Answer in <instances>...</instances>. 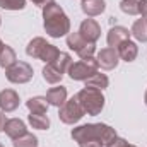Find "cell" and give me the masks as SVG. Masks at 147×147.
Wrapping results in <instances>:
<instances>
[{
  "instance_id": "6da1fadb",
  "label": "cell",
  "mask_w": 147,
  "mask_h": 147,
  "mask_svg": "<svg viewBox=\"0 0 147 147\" xmlns=\"http://www.w3.org/2000/svg\"><path fill=\"white\" fill-rule=\"evenodd\" d=\"M72 139L77 144L87 142V140H98L103 144V147H110L118 139V135L115 128H111L106 123H87V125H80L74 128Z\"/></svg>"
},
{
  "instance_id": "7a4b0ae2",
  "label": "cell",
  "mask_w": 147,
  "mask_h": 147,
  "mask_svg": "<svg viewBox=\"0 0 147 147\" xmlns=\"http://www.w3.org/2000/svg\"><path fill=\"white\" fill-rule=\"evenodd\" d=\"M43 26L46 34L51 38H62L70 33V21L63 9L55 2L43 7Z\"/></svg>"
},
{
  "instance_id": "3957f363",
  "label": "cell",
  "mask_w": 147,
  "mask_h": 147,
  "mask_svg": "<svg viewBox=\"0 0 147 147\" xmlns=\"http://www.w3.org/2000/svg\"><path fill=\"white\" fill-rule=\"evenodd\" d=\"M79 105L82 106L84 113L91 115V116H96L99 115L103 108H105V96L99 89H94V87H84L82 91H79L75 94Z\"/></svg>"
},
{
  "instance_id": "277c9868",
  "label": "cell",
  "mask_w": 147,
  "mask_h": 147,
  "mask_svg": "<svg viewBox=\"0 0 147 147\" xmlns=\"http://www.w3.org/2000/svg\"><path fill=\"white\" fill-rule=\"evenodd\" d=\"M26 53L33 58H38V60H43L45 63H50L53 60L58 58V55L62 53L55 45H50L46 39L43 38H34L29 41V45L26 46Z\"/></svg>"
},
{
  "instance_id": "5b68a950",
  "label": "cell",
  "mask_w": 147,
  "mask_h": 147,
  "mask_svg": "<svg viewBox=\"0 0 147 147\" xmlns=\"http://www.w3.org/2000/svg\"><path fill=\"white\" fill-rule=\"evenodd\" d=\"M70 63H72L70 55L62 51L57 60H53V62H50V63L45 65V69H43V77H45V80H46L48 84H58V82L62 80L63 74L69 70Z\"/></svg>"
},
{
  "instance_id": "8992f818",
  "label": "cell",
  "mask_w": 147,
  "mask_h": 147,
  "mask_svg": "<svg viewBox=\"0 0 147 147\" xmlns=\"http://www.w3.org/2000/svg\"><path fill=\"white\" fill-rule=\"evenodd\" d=\"M98 67H99L98 60L92 58V57H89V58H84L80 62L70 63L67 74H69V77L72 80H87L91 75H94V74L98 72Z\"/></svg>"
},
{
  "instance_id": "52a82bcc",
  "label": "cell",
  "mask_w": 147,
  "mask_h": 147,
  "mask_svg": "<svg viewBox=\"0 0 147 147\" xmlns=\"http://www.w3.org/2000/svg\"><path fill=\"white\" fill-rule=\"evenodd\" d=\"M67 46L70 50H74L82 60L92 57L94 51H96V45L94 43H89L87 39H84V38L80 36V33H70L67 36Z\"/></svg>"
},
{
  "instance_id": "ba28073f",
  "label": "cell",
  "mask_w": 147,
  "mask_h": 147,
  "mask_svg": "<svg viewBox=\"0 0 147 147\" xmlns=\"http://www.w3.org/2000/svg\"><path fill=\"white\" fill-rule=\"evenodd\" d=\"M84 115H86V113H84V110H82V106L79 105V101H77L75 96H74L72 99L65 101V103L60 106V111H58L60 120H62L63 123H67V125L77 123Z\"/></svg>"
},
{
  "instance_id": "9c48e42d",
  "label": "cell",
  "mask_w": 147,
  "mask_h": 147,
  "mask_svg": "<svg viewBox=\"0 0 147 147\" xmlns=\"http://www.w3.org/2000/svg\"><path fill=\"white\" fill-rule=\"evenodd\" d=\"M7 80L12 84H26L33 79V67L26 62H16L12 67L7 69Z\"/></svg>"
},
{
  "instance_id": "30bf717a",
  "label": "cell",
  "mask_w": 147,
  "mask_h": 147,
  "mask_svg": "<svg viewBox=\"0 0 147 147\" xmlns=\"http://www.w3.org/2000/svg\"><path fill=\"white\" fill-rule=\"evenodd\" d=\"M98 65L105 70H113L118 62H120V57H118V51L116 48H103L99 53H98Z\"/></svg>"
},
{
  "instance_id": "8fae6325",
  "label": "cell",
  "mask_w": 147,
  "mask_h": 147,
  "mask_svg": "<svg viewBox=\"0 0 147 147\" xmlns=\"http://www.w3.org/2000/svg\"><path fill=\"white\" fill-rule=\"evenodd\" d=\"M79 33L84 39H87L89 43H96L99 36H101V28L99 24L94 21V19H84L80 22V28H79Z\"/></svg>"
},
{
  "instance_id": "7c38bea8",
  "label": "cell",
  "mask_w": 147,
  "mask_h": 147,
  "mask_svg": "<svg viewBox=\"0 0 147 147\" xmlns=\"http://www.w3.org/2000/svg\"><path fill=\"white\" fill-rule=\"evenodd\" d=\"M19 106V94L14 89H3L0 91V110L3 113L17 110Z\"/></svg>"
},
{
  "instance_id": "4fadbf2b",
  "label": "cell",
  "mask_w": 147,
  "mask_h": 147,
  "mask_svg": "<svg viewBox=\"0 0 147 147\" xmlns=\"http://www.w3.org/2000/svg\"><path fill=\"white\" fill-rule=\"evenodd\" d=\"M3 132H5L12 140H16V139H19V137H22L24 134H28V128H26V123H24L22 120H19V118H10V120L5 121Z\"/></svg>"
},
{
  "instance_id": "5bb4252c",
  "label": "cell",
  "mask_w": 147,
  "mask_h": 147,
  "mask_svg": "<svg viewBox=\"0 0 147 147\" xmlns=\"http://www.w3.org/2000/svg\"><path fill=\"white\" fill-rule=\"evenodd\" d=\"M116 51H118V57H120L121 60H125V62H134V60L137 58V55H139V46H137L134 41L127 39V41H123V43H120V45L116 46Z\"/></svg>"
},
{
  "instance_id": "9a60e30c",
  "label": "cell",
  "mask_w": 147,
  "mask_h": 147,
  "mask_svg": "<svg viewBox=\"0 0 147 147\" xmlns=\"http://www.w3.org/2000/svg\"><path fill=\"white\" fill-rule=\"evenodd\" d=\"M127 39H130V33H128V29L123 28V26H115V28H111L110 31H108V38H106L110 48H116L120 43H123V41H127Z\"/></svg>"
},
{
  "instance_id": "2e32d148",
  "label": "cell",
  "mask_w": 147,
  "mask_h": 147,
  "mask_svg": "<svg viewBox=\"0 0 147 147\" xmlns=\"http://www.w3.org/2000/svg\"><path fill=\"white\" fill-rule=\"evenodd\" d=\"M46 101L50 106H57L60 108L65 101H67V89L63 86L60 87H51L48 92H46Z\"/></svg>"
},
{
  "instance_id": "e0dca14e",
  "label": "cell",
  "mask_w": 147,
  "mask_h": 147,
  "mask_svg": "<svg viewBox=\"0 0 147 147\" xmlns=\"http://www.w3.org/2000/svg\"><path fill=\"white\" fill-rule=\"evenodd\" d=\"M106 9V2L105 0H82V10L84 14L94 17V16H99L101 12H105Z\"/></svg>"
},
{
  "instance_id": "ac0fdd59",
  "label": "cell",
  "mask_w": 147,
  "mask_h": 147,
  "mask_svg": "<svg viewBox=\"0 0 147 147\" xmlns=\"http://www.w3.org/2000/svg\"><path fill=\"white\" fill-rule=\"evenodd\" d=\"M26 106H28V110L31 111V113H39V115H46V111H48V101H46V98H43V96H34V98H29L28 101H26Z\"/></svg>"
},
{
  "instance_id": "d6986e66",
  "label": "cell",
  "mask_w": 147,
  "mask_h": 147,
  "mask_svg": "<svg viewBox=\"0 0 147 147\" xmlns=\"http://www.w3.org/2000/svg\"><path fill=\"white\" fill-rule=\"evenodd\" d=\"M130 34L135 38L137 41H140V43H146V41H147V17L137 19V21L134 22Z\"/></svg>"
},
{
  "instance_id": "ffe728a7",
  "label": "cell",
  "mask_w": 147,
  "mask_h": 147,
  "mask_svg": "<svg viewBox=\"0 0 147 147\" xmlns=\"http://www.w3.org/2000/svg\"><path fill=\"white\" fill-rule=\"evenodd\" d=\"M16 62H17L16 51H14L10 46L3 45V48L0 50V69H5V70H7V69L12 67Z\"/></svg>"
},
{
  "instance_id": "44dd1931",
  "label": "cell",
  "mask_w": 147,
  "mask_h": 147,
  "mask_svg": "<svg viewBox=\"0 0 147 147\" xmlns=\"http://www.w3.org/2000/svg\"><path fill=\"white\" fill-rule=\"evenodd\" d=\"M84 82H86V87H94V89H99V91L106 89L108 84H110L108 77H106L105 74H99V72H96L94 75H91V77H89L87 80H84Z\"/></svg>"
},
{
  "instance_id": "7402d4cb",
  "label": "cell",
  "mask_w": 147,
  "mask_h": 147,
  "mask_svg": "<svg viewBox=\"0 0 147 147\" xmlns=\"http://www.w3.org/2000/svg\"><path fill=\"white\" fill-rule=\"evenodd\" d=\"M29 123L33 128L38 130H46L50 128V118L46 115H39V113H31L29 115Z\"/></svg>"
},
{
  "instance_id": "603a6c76",
  "label": "cell",
  "mask_w": 147,
  "mask_h": 147,
  "mask_svg": "<svg viewBox=\"0 0 147 147\" xmlns=\"http://www.w3.org/2000/svg\"><path fill=\"white\" fill-rule=\"evenodd\" d=\"M12 144H14V147H38V139H36V135H33V134L28 132L22 137L16 139Z\"/></svg>"
},
{
  "instance_id": "cb8c5ba5",
  "label": "cell",
  "mask_w": 147,
  "mask_h": 147,
  "mask_svg": "<svg viewBox=\"0 0 147 147\" xmlns=\"http://www.w3.org/2000/svg\"><path fill=\"white\" fill-rule=\"evenodd\" d=\"M120 9L128 16H137L139 14V2L137 0H121Z\"/></svg>"
},
{
  "instance_id": "d4e9b609",
  "label": "cell",
  "mask_w": 147,
  "mask_h": 147,
  "mask_svg": "<svg viewBox=\"0 0 147 147\" xmlns=\"http://www.w3.org/2000/svg\"><path fill=\"white\" fill-rule=\"evenodd\" d=\"M0 7L5 10H22L26 7V0H0Z\"/></svg>"
},
{
  "instance_id": "484cf974",
  "label": "cell",
  "mask_w": 147,
  "mask_h": 147,
  "mask_svg": "<svg viewBox=\"0 0 147 147\" xmlns=\"http://www.w3.org/2000/svg\"><path fill=\"white\" fill-rule=\"evenodd\" d=\"M139 14L142 17H147V0H140L139 2Z\"/></svg>"
},
{
  "instance_id": "4316f807",
  "label": "cell",
  "mask_w": 147,
  "mask_h": 147,
  "mask_svg": "<svg viewBox=\"0 0 147 147\" xmlns=\"http://www.w3.org/2000/svg\"><path fill=\"white\" fill-rule=\"evenodd\" d=\"M79 147H103V144L98 140H87V142H80Z\"/></svg>"
},
{
  "instance_id": "83f0119b",
  "label": "cell",
  "mask_w": 147,
  "mask_h": 147,
  "mask_svg": "<svg viewBox=\"0 0 147 147\" xmlns=\"http://www.w3.org/2000/svg\"><path fill=\"white\" fill-rule=\"evenodd\" d=\"M34 5H38V7H46L48 3H51L53 0H31Z\"/></svg>"
},
{
  "instance_id": "f1b7e54d",
  "label": "cell",
  "mask_w": 147,
  "mask_h": 147,
  "mask_svg": "<svg viewBox=\"0 0 147 147\" xmlns=\"http://www.w3.org/2000/svg\"><path fill=\"white\" fill-rule=\"evenodd\" d=\"M5 121H7V120H5V115H3V113L0 111V132H3V127H5Z\"/></svg>"
},
{
  "instance_id": "f546056e",
  "label": "cell",
  "mask_w": 147,
  "mask_h": 147,
  "mask_svg": "<svg viewBox=\"0 0 147 147\" xmlns=\"http://www.w3.org/2000/svg\"><path fill=\"white\" fill-rule=\"evenodd\" d=\"M123 147H135V146H132V144H128V142H125V146Z\"/></svg>"
},
{
  "instance_id": "4dcf8cb0",
  "label": "cell",
  "mask_w": 147,
  "mask_h": 147,
  "mask_svg": "<svg viewBox=\"0 0 147 147\" xmlns=\"http://www.w3.org/2000/svg\"><path fill=\"white\" fill-rule=\"evenodd\" d=\"M2 48H3V43H2V39H0V50H2Z\"/></svg>"
},
{
  "instance_id": "1f68e13d",
  "label": "cell",
  "mask_w": 147,
  "mask_h": 147,
  "mask_svg": "<svg viewBox=\"0 0 147 147\" xmlns=\"http://www.w3.org/2000/svg\"><path fill=\"white\" fill-rule=\"evenodd\" d=\"M144 99H146V105H147V91H146V96H144Z\"/></svg>"
},
{
  "instance_id": "d6a6232c",
  "label": "cell",
  "mask_w": 147,
  "mask_h": 147,
  "mask_svg": "<svg viewBox=\"0 0 147 147\" xmlns=\"http://www.w3.org/2000/svg\"><path fill=\"white\" fill-rule=\"evenodd\" d=\"M0 147H3V146H2V144H0Z\"/></svg>"
},
{
  "instance_id": "836d02e7",
  "label": "cell",
  "mask_w": 147,
  "mask_h": 147,
  "mask_svg": "<svg viewBox=\"0 0 147 147\" xmlns=\"http://www.w3.org/2000/svg\"><path fill=\"white\" fill-rule=\"evenodd\" d=\"M0 24H2V21H0Z\"/></svg>"
}]
</instances>
